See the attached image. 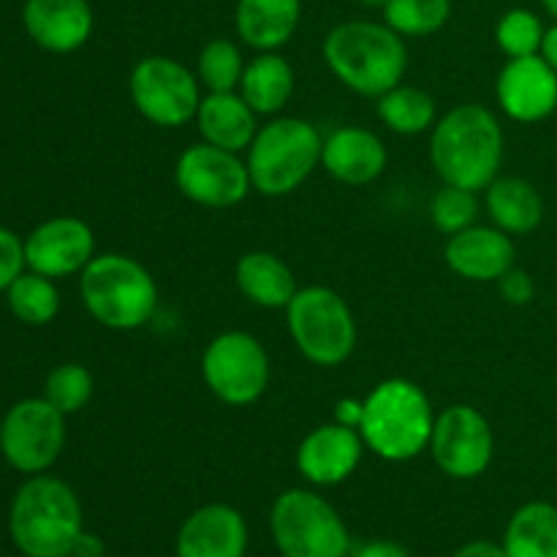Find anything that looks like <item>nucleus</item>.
<instances>
[{
    "label": "nucleus",
    "mask_w": 557,
    "mask_h": 557,
    "mask_svg": "<svg viewBox=\"0 0 557 557\" xmlns=\"http://www.w3.org/2000/svg\"><path fill=\"white\" fill-rule=\"evenodd\" d=\"M430 161L446 185L487 190L504 163V128L482 103H460L433 125Z\"/></svg>",
    "instance_id": "obj_1"
},
{
    "label": "nucleus",
    "mask_w": 557,
    "mask_h": 557,
    "mask_svg": "<svg viewBox=\"0 0 557 557\" xmlns=\"http://www.w3.org/2000/svg\"><path fill=\"white\" fill-rule=\"evenodd\" d=\"M324 60L341 85L364 98H381L403 85L408 71L406 38L386 22L370 20L332 27L324 38Z\"/></svg>",
    "instance_id": "obj_2"
},
{
    "label": "nucleus",
    "mask_w": 557,
    "mask_h": 557,
    "mask_svg": "<svg viewBox=\"0 0 557 557\" xmlns=\"http://www.w3.org/2000/svg\"><path fill=\"white\" fill-rule=\"evenodd\" d=\"M82 531V504L63 479L38 473L16 490L9 509V533L25 557H71Z\"/></svg>",
    "instance_id": "obj_3"
},
{
    "label": "nucleus",
    "mask_w": 557,
    "mask_h": 557,
    "mask_svg": "<svg viewBox=\"0 0 557 557\" xmlns=\"http://www.w3.org/2000/svg\"><path fill=\"white\" fill-rule=\"evenodd\" d=\"M435 413L430 397L408 379H386L364 400V446L386 462H408L430 449Z\"/></svg>",
    "instance_id": "obj_4"
},
{
    "label": "nucleus",
    "mask_w": 557,
    "mask_h": 557,
    "mask_svg": "<svg viewBox=\"0 0 557 557\" xmlns=\"http://www.w3.org/2000/svg\"><path fill=\"white\" fill-rule=\"evenodd\" d=\"M79 294L87 313L117 332L139 330L158 308V286L150 270L123 253L96 256L79 272Z\"/></svg>",
    "instance_id": "obj_5"
},
{
    "label": "nucleus",
    "mask_w": 557,
    "mask_h": 557,
    "mask_svg": "<svg viewBox=\"0 0 557 557\" xmlns=\"http://www.w3.org/2000/svg\"><path fill=\"white\" fill-rule=\"evenodd\" d=\"M319 128L302 117H275L261 125L248 147V172L261 196H288L321 166Z\"/></svg>",
    "instance_id": "obj_6"
},
{
    "label": "nucleus",
    "mask_w": 557,
    "mask_h": 557,
    "mask_svg": "<svg viewBox=\"0 0 557 557\" xmlns=\"http://www.w3.org/2000/svg\"><path fill=\"white\" fill-rule=\"evenodd\" d=\"M288 335L308 362L337 368L357 348V319L337 292L326 286H305L286 308Z\"/></svg>",
    "instance_id": "obj_7"
},
{
    "label": "nucleus",
    "mask_w": 557,
    "mask_h": 557,
    "mask_svg": "<svg viewBox=\"0 0 557 557\" xmlns=\"http://www.w3.org/2000/svg\"><path fill=\"white\" fill-rule=\"evenodd\" d=\"M270 533L283 557H348L351 536L330 500L313 490H286L270 511Z\"/></svg>",
    "instance_id": "obj_8"
},
{
    "label": "nucleus",
    "mask_w": 557,
    "mask_h": 557,
    "mask_svg": "<svg viewBox=\"0 0 557 557\" xmlns=\"http://www.w3.org/2000/svg\"><path fill=\"white\" fill-rule=\"evenodd\" d=\"M201 379L226 406H250L270 386V354L250 332H223L201 354Z\"/></svg>",
    "instance_id": "obj_9"
},
{
    "label": "nucleus",
    "mask_w": 557,
    "mask_h": 557,
    "mask_svg": "<svg viewBox=\"0 0 557 557\" xmlns=\"http://www.w3.org/2000/svg\"><path fill=\"white\" fill-rule=\"evenodd\" d=\"M136 112L161 128H183L199 112V76L180 60L150 54L134 65L128 79Z\"/></svg>",
    "instance_id": "obj_10"
},
{
    "label": "nucleus",
    "mask_w": 557,
    "mask_h": 557,
    "mask_svg": "<svg viewBox=\"0 0 557 557\" xmlns=\"http://www.w3.org/2000/svg\"><path fill=\"white\" fill-rule=\"evenodd\" d=\"M65 446V417L44 397L14 403L3 417L0 451L14 471L25 476L47 473Z\"/></svg>",
    "instance_id": "obj_11"
},
{
    "label": "nucleus",
    "mask_w": 557,
    "mask_h": 557,
    "mask_svg": "<svg viewBox=\"0 0 557 557\" xmlns=\"http://www.w3.org/2000/svg\"><path fill=\"white\" fill-rule=\"evenodd\" d=\"M174 180L185 199L210 210H228L245 201L253 183H250L248 163L239 152L199 141L183 150L174 166Z\"/></svg>",
    "instance_id": "obj_12"
},
{
    "label": "nucleus",
    "mask_w": 557,
    "mask_h": 557,
    "mask_svg": "<svg viewBox=\"0 0 557 557\" xmlns=\"http://www.w3.org/2000/svg\"><path fill=\"white\" fill-rule=\"evenodd\" d=\"M430 451L446 476L468 482L482 476L493 462L495 433L479 408L460 403L435 417Z\"/></svg>",
    "instance_id": "obj_13"
},
{
    "label": "nucleus",
    "mask_w": 557,
    "mask_h": 557,
    "mask_svg": "<svg viewBox=\"0 0 557 557\" xmlns=\"http://www.w3.org/2000/svg\"><path fill=\"white\" fill-rule=\"evenodd\" d=\"M96 259V234L82 218H49L25 239L27 270L52 281L79 275Z\"/></svg>",
    "instance_id": "obj_14"
},
{
    "label": "nucleus",
    "mask_w": 557,
    "mask_h": 557,
    "mask_svg": "<svg viewBox=\"0 0 557 557\" xmlns=\"http://www.w3.org/2000/svg\"><path fill=\"white\" fill-rule=\"evenodd\" d=\"M495 96L506 117L517 123H542L557 109V71L542 54L511 58L500 69Z\"/></svg>",
    "instance_id": "obj_15"
},
{
    "label": "nucleus",
    "mask_w": 557,
    "mask_h": 557,
    "mask_svg": "<svg viewBox=\"0 0 557 557\" xmlns=\"http://www.w3.org/2000/svg\"><path fill=\"white\" fill-rule=\"evenodd\" d=\"M364 455L362 433L346 424H321L310 430L297 449V468L315 487L343 484L359 468Z\"/></svg>",
    "instance_id": "obj_16"
},
{
    "label": "nucleus",
    "mask_w": 557,
    "mask_h": 557,
    "mask_svg": "<svg viewBox=\"0 0 557 557\" xmlns=\"http://www.w3.org/2000/svg\"><path fill=\"white\" fill-rule=\"evenodd\" d=\"M22 25L41 49L71 54L90 41L96 16L87 0H25Z\"/></svg>",
    "instance_id": "obj_17"
},
{
    "label": "nucleus",
    "mask_w": 557,
    "mask_h": 557,
    "mask_svg": "<svg viewBox=\"0 0 557 557\" xmlns=\"http://www.w3.org/2000/svg\"><path fill=\"white\" fill-rule=\"evenodd\" d=\"M511 234L498 226H476L451 234L444 248V259L455 275L473 283H498L515 267Z\"/></svg>",
    "instance_id": "obj_18"
},
{
    "label": "nucleus",
    "mask_w": 557,
    "mask_h": 557,
    "mask_svg": "<svg viewBox=\"0 0 557 557\" xmlns=\"http://www.w3.org/2000/svg\"><path fill=\"white\" fill-rule=\"evenodd\" d=\"M248 525L228 504H207L183 522L177 533V557H245Z\"/></svg>",
    "instance_id": "obj_19"
},
{
    "label": "nucleus",
    "mask_w": 557,
    "mask_h": 557,
    "mask_svg": "<svg viewBox=\"0 0 557 557\" xmlns=\"http://www.w3.org/2000/svg\"><path fill=\"white\" fill-rule=\"evenodd\" d=\"M386 163L389 152L384 141L373 131L359 125H343L332 131L321 150V166L326 169V174L351 188L375 183L386 172Z\"/></svg>",
    "instance_id": "obj_20"
},
{
    "label": "nucleus",
    "mask_w": 557,
    "mask_h": 557,
    "mask_svg": "<svg viewBox=\"0 0 557 557\" xmlns=\"http://www.w3.org/2000/svg\"><path fill=\"white\" fill-rule=\"evenodd\" d=\"M196 125L210 145L243 152L259 134V114L239 96V90L207 92L196 112Z\"/></svg>",
    "instance_id": "obj_21"
},
{
    "label": "nucleus",
    "mask_w": 557,
    "mask_h": 557,
    "mask_svg": "<svg viewBox=\"0 0 557 557\" xmlns=\"http://www.w3.org/2000/svg\"><path fill=\"white\" fill-rule=\"evenodd\" d=\"M302 20V0H237V36L259 52L286 47Z\"/></svg>",
    "instance_id": "obj_22"
},
{
    "label": "nucleus",
    "mask_w": 557,
    "mask_h": 557,
    "mask_svg": "<svg viewBox=\"0 0 557 557\" xmlns=\"http://www.w3.org/2000/svg\"><path fill=\"white\" fill-rule=\"evenodd\" d=\"M237 288L248 302L264 310H286L299 292L292 267L270 250H250L237 261Z\"/></svg>",
    "instance_id": "obj_23"
},
{
    "label": "nucleus",
    "mask_w": 557,
    "mask_h": 557,
    "mask_svg": "<svg viewBox=\"0 0 557 557\" xmlns=\"http://www.w3.org/2000/svg\"><path fill=\"white\" fill-rule=\"evenodd\" d=\"M487 212L506 234H531L544 221V199L522 177H495L487 185Z\"/></svg>",
    "instance_id": "obj_24"
},
{
    "label": "nucleus",
    "mask_w": 557,
    "mask_h": 557,
    "mask_svg": "<svg viewBox=\"0 0 557 557\" xmlns=\"http://www.w3.org/2000/svg\"><path fill=\"white\" fill-rule=\"evenodd\" d=\"M294 92V69L283 54L259 52L243 71L239 96L259 117H272L288 103Z\"/></svg>",
    "instance_id": "obj_25"
},
{
    "label": "nucleus",
    "mask_w": 557,
    "mask_h": 557,
    "mask_svg": "<svg viewBox=\"0 0 557 557\" xmlns=\"http://www.w3.org/2000/svg\"><path fill=\"white\" fill-rule=\"evenodd\" d=\"M506 557H557V506L531 500L511 515L504 533Z\"/></svg>",
    "instance_id": "obj_26"
},
{
    "label": "nucleus",
    "mask_w": 557,
    "mask_h": 557,
    "mask_svg": "<svg viewBox=\"0 0 557 557\" xmlns=\"http://www.w3.org/2000/svg\"><path fill=\"white\" fill-rule=\"evenodd\" d=\"M381 123L400 136H419L438 123V109L435 98L422 87L397 85L381 98H375Z\"/></svg>",
    "instance_id": "obj_27"
},
{
    "label": "nucleus",
    "mask_w": 557,
    "mask_h": 557,
    "mask_svg": "<svg viewBox=\"0 0 557 557\" xmlns=\"http://www.w3.org/2000/svg\"><path fill=\"white\" fill-rule=\"evenodd\" d=\"M11 315L27 326L52 324L60 313V292L52 277L38 275V272H22L5 292Z\"/></svg>",
    "instance_id": "obj_28"
},
{
    "label": "nucleus",
    "mask_w": 557,
    "mask_h": 557,
    "mask_svg": "<svg viewBox=\"0 0 557 557\" xmlns=\"http://www.w3.org/2000/svg\"><path fill=\"white\" fill-rule=\"evenodd\" d=\"M451 0H389L384 22L403 38H424L449 22Z\"/></svg>",
    "instance_id": "obj_29"
},
{
    "label": "nucleus",
    "mask_w": 557,
    "mask_h": 557,
    "mask_svg": "<svg viewBox=\"0 0 557 557\" xmlns=\"http://www.w3.org/2000/svg\"><path fill=\"white\" fill-rule=\"evenodd\" d=\"M199 82L210 92H232L239 90L243 82L245 60L243 52L228 38H212L199 52Z\"/></svg>",
    "instance_id": "obj_30"
},
{
    "label": "nucleus",
    "mask_w": 557,
    "mask_h": 557,
    "mask_svg": "<svg viewBox=\"0 0 557 557\" xmlns=\"http://www.w3.org/2000/svg\"><path fill=\"white\" fill-rule=\"evenodd\" d=\"M92 389L96 384H92L90 370L79 362H65L58 364L44 381V400L52 403L63 417H71L90 403Z\"/></svg>",
    "instance_id": "obj_31"
},
{
    "label": "nucleus",
    "mask_w": 557,
    "mask_h": 557,
    "mask_svg": "<svg viewBox=\"0 0 557 557\" xmlns=\"http://www.w3.org/2000/svg\"><path fill=\"white\" fill-rule=\"evenodd\" d=\"M544 33L547 27L542 25V16L531 9H511L495 25V41L506 58H531L542 54Z\"/></svg>",
    "instance_id": "obj_32"
},
{
    "label": "nucleus",
    "mask_w": 557,
    "mask_h": 557,
    "mask_svg": "<svg viewBox=\"0 0 557 557\" xmlns=\"http://www.w3.org/2000/svg\"><path fill=\"white\" fill-rule=\"evenodd\" d=\"M479 199L476 190L460 188V185H446L430 201V218L433 226L444 234H460L476 223Z\"/></svg>",
    "instance_id": "obj_33"
},
{
    "label": "nucleus",
    "mask_w": 557,
    "mask_h": 557,
    "mask_svg": "<svg viewBox=\"0 0 557 557\" xmlns=\"http://www.w3.org/2000/svg\"><path fill=\"white\" fill-rule=\"evenodd\" d=\"M25 239L16 237L11 228L0 226V294L9 292L11 283L25 272Z\"/></svg>",
    "instance_id": "obj_34"
},
{
    "label": "nucleus",
    "mask_w": 557,
    "mask_h": 557,
    "mask_svg": "<svg viewBox=\"0 0 557 557\" xmlns=\"http://www.w3.org/2000/svg\"><path fill=\"white\" fill-rule=\"evenodd\" d=\"M498 288L500 297H504L511 308H525V305H531L533 297H536V283H533L531 272L517 270V267H511V270L500 277Z\"/></svg>",
    "instance_id": "obj_35"
},
{
    "label": "nucleus",
    "mask_w": 557,
    "mask_h": 557,
    "mask_svg": "<svg viewBox=\"0 0 557 557\" xmlns=\"http://www.w3.org/2000/svg\"><path fill=\"white\" fill-rule=\"evenodd\" d=\"M348 557H411L400 542H389V539H375V542H364L359 547H351Z\"/></svg>",
    "instance_id": "obj_36"
},
{
    "label": "nucleus",
    "mask_w": 557,
    "mask_h": 557,
    "mask_svg": "<svg viewBox=\"0 0 557 557\" xmlns=\"http://www.w3.org/2000/svg\"><path fill=\"white\" fill-rule=\"evenodd\" d=\"M364 419V400H354V397H346L335 406V422L346 424V428L359 430Z\"/></svg>",
    "instance_id": "obj_37"
},
{
    "label": "nucleus",
    "mask_w": 557,
    "mask_h": 557,
    "mask_svg": "<svg viewBox=\"0 0 557 557\" xmlns=\"http://www.w3.org/2000/svg\"><path fill=\"white\" fill-rule=\"evenodd\" d=\"M451 557H506L504 544H495L490 539H476V542L462 544Z\"/></svg>",
    "instance_id": "obj_38"
},
{
    "label": "nucleus",
    "mask_w": 557,
    "mask_h": 557,
    "mask_svg": "<svg viewBox=\"0 0 557 557\" xmlns=\"http://www.w3.org/2000/svg\"><path fill=\"white\" fill-rule=\"evenodd\" d=\"M74 555L76 557H101L103 555L101 539L92 536V533H87V531H82L79 542H76V547H74Z\"/></svg>",
    "instance_id": "obj_39"
},
{
    "label": "nucleus",
    "mask_w": 557,
    "mask_h": 557,
    "mask_svg": "<svg viewBox=\"0 0 557 557\" xmlns=\"http://www.w3.org/2000/svg\"><path fill=\"white\" fill-rule=\"evenodd\" d=\"M542 58L547 60L549 65L557 71V22L553 27H547L544 33V44H542Z\"/></svg>",
    "instance_id": "obj_40"
},
{
    "label": "nucleus",
    "mask_w": 557,
    "mask_h": 557,
    "mask_svg": "<svg viewBox=\"0 0 557 557\" xmlns=\"http://www.w3.org/2000/svg\"><path fill=\"white\" fill-rule=\"evenodd\" d=\"M359 5H364V9H381L384 11V5L389 3V0H357Z\"/></svg>",
    "instance_id": "obj_41"
},
{
    "label": "nucleus",
    "mask_w": 557,
    "mask_h": 557,
    "mask_svg": "<svg viewBox=\"0 0 557 557\" xmlns=\"http://www.w3.org/2000/svg\"><path fill=\"white\" fill-rule=\"evenodd\" d=\"M542 5H544V11H547V14L557 22V0H542Z\"/></svg>",
    "instance_id": "obj_42"
},
{
    "label": "nucleus",
    "mask_w": 557,
    "mask_h": 557,
    "mask_svg": "<svg viewBox=\"0 0 557 557\" xmlns=\"http://www.w3.org/2000/svg\"><path fill=\"white\" fill-rule=\"evenodd\" d=\"M0 430H3V419H0Z\"/></svg>",
    "instance_id": "obj_43"
},
{
    "label": "nucleus",
    "mask_w": 557,
    "mask_h": 557,
    "mask_svg": "<svg viewBox=\"0 0 557 557\" xmlns=\"http://www.w3.org/2000/svg\"><path fill=\"white\" fill-rule=\"evenodd\" d=\"M71 557H76V555H71Z\"/></svg>",
    "instance_id": "obj_44"
}]
</instances>
